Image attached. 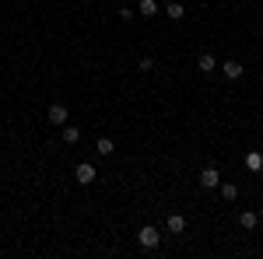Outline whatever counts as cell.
I'll use <instances>...</instances> for the list:
<instances>
[{
  "mask_svg": "<svg viewBox=\"0 0 263 259\" xmlns=\"http://www.w3.org/2000/svg\"><path fill=\"white\" fill-rule=\"evenodd\" d=\"M74 179L81 182V186H91V182H95V165H91V161H81V165L74 168Z\"/></svg>",
  "mask_w": 263,
  "mask_h": 259,
  "instance_id": "obj_3",
  "label": "cell"
},
{
  "mask_svg": "<svg viewBox=\"0 0 263 259\" xmlns=\"http://www.w3.org/2000/svg\"><path fill=\"white\" fill-rule=\"evenodd\" d=\"M246 168H249V172H260L263 168V154L260 151H249V154H246Z\"/></svg>",
  "mask_w": 263,
  "mask_h": 259,
  "instance_id": "obj_10",
  "label": "cell"
},
{
  "mask_svg": "<svg viewBox=\"0 0 263 259\" xmlns=\"http://www.w3.org/2000/svg\"><path fill=\"white\" fill-rule=\"evenodd\" d=\"M165 228H168L172 235H182V231H186V217H182V214H168V221H165Z\"/></svg>",
  "mask_w": 263,
  "mask_h": 259,
  "instance_id": "obj_6",
  "label": "cell"
},
{
  "mask_svg": "<svg viewBox=\"0 0 263 259\" xmlns=\"http://www.w3.org/2000/svg\"><path fill=\"white\" fill-rule=\"evenodd\" d=\"M260 217H263V210H260Z\"/></svg>",
  "mask_w": 263,
  "mask_h": 259,
  "instance_id": "obj_16",
  "label": "cell"
},
{
  "mask_svg": "<svg viewBox=\"0 0 263 259\" xmlns=\"http://www.w3.org/2000/svg\"><path fill=\"white\" fill-rule=\"evenodd\" d=\"M49 123H57V126H67V105H49Z\"/></svg>",
  "mask_w": 263,
  "mask_h": 259,
  "instance_id": "obj_5",
  "label": "cell"
},
{
  "mask_svg": "<svg viewBox=\"0 0 263 259\" xmlns=\"http://www.w3.org/2000/svg\"><path fill=\"white\" fill-rule=\"evenodd\" d=\"M137 11H141L144 18H155L162 7H158V0H141V4H137Z\"/></svg>",
  "mask_w": 263,
  "mask_h": 259,
  "instance_id": "obj_8",
  "label": "cell"
},
{
  "mask_svg": "<svg viewBox=\"0 0 263 259\" xmlns=\"http://www.w3.org/2000/svg\"><path fill=\"white\" fill-rule=\"evenodd\" d=\"M239 224H242V231H253V228L260 224V214H253V210H246L242 217H239Z\"/></svg>",
  "mask_w": 263,
  "mask_h": 259,
  "instance_id": "obj_11",
  "label": "cell"
},
{
  "mask_svg": "<svg viewBox=\"0 0 263 259\" xmlns=\"http://www.w3.org/2000/svg\"><path fill=\"white\" fill-rule=\"evenodd\" d=\"M81 140V130L78 126H63V144H78Z\"/></svg>",
  "mask_w": 263,
  "mask_h": 259,
  "instance_id": "obj_13",
  "label": "cell"
},
{
  "mask_svg": "<svg viewBox=\"0 0 263 259\" xmlns=\"http://www.w3.org/2000/svg\"><path fill=\"white\" fill-rule=\"evenodd\" d=\"M137 70H141V74H151V70H155V60H151V56H144V60L137 63Z\"/></svg>",
  "mask_w": 263,
  "mask_h": 259,
  "instance_id": "obj_15",
  "label": "cell"
},
{
  "mask_svg": "<svg viewBox=\"0 0 263 259\" xmlns=\"http://www.w3.org/2000/svg\"><path fill=\"white\" fill-rule=\"evenodd\" d=\"M137 242H141L144 249H155V245L162 242V235H158V228H155V224H144L141 231H137Z\"/></svg>",
  "mask_w": 263,
  "mask_h": 259,
  "instance_id": "obj_1",
  "label": "cell"
},
{
  "mask_svg": "<svg viewBox=\"0 0 263 259\" xmlns=\"http://www.w3.org/2000/svg\"><path fill=\"white\" fill-rule=\"evenodd\" d=\"M221 74H224L228 81H239V77L246 74V67H242L239 60H228V63H221Z\"/></svg>",
  "mask_w": 263,
  "mask_h": 259,
  "instance_id": "obj_4",
  "label": "cell"
},
{
  "mask_svg": "<svg viewBox=\"0 0 263 259\" xmlns=\"http://www.w3.org/2000/svg\"><path fill=\"white\" fill-rule=\"evenodd\" d=\"M197 67H200L203 74H214V70H218V67H221V63L214 60V56H211V53H203L200 60H197Z\"/></svg>",
  "mask_w": 263,
  "mask_h": 259,
  "instance_id": "obj_7",
  "label": "cell"
},
{
  "mask_svg": "<svg viewBox=\"0 0 263 259\" xmlns=\"http://www.w3.org/2000/svg\"><path fill=\"white\" fill-rule=\"evenodd\" d=\"M221 196L224 200H235V196H239V186H235V182H221Z\"/></svg>",
  "mask_w": 263,
  "mask_h": 259,
  "instance_id": "obj_14",
  "label": "cell"
},
{
  "mask_svg": "<svg viewBox=\"0 0 263 259\" xmlns=\"http://www.w3.org/2000/svg\"><path fill=\"white\" fill-rule=\"evenodd\" d=\"M200 186L203 189H218V186H221V172H218L214 165H207V168L200 172Z\"/></svg>",
  "mask_w": 263,
  "mask_h": 259,
  "instance_id": "obj_2",
  "label": "cell"
},
{
  "mask_svg": "<svg viewBox=\"0 0 263 259\" xmlns=\"http://www.w3.org/2000/svg\"><path fill=\"white\" fill-rule=\"evenodd\" d=\"M165 14H168V18H172V21H182V14H186V7H182L179 0H172V4L165 7Z\"/></svg>",
  "mask_w": 263,
  "mask_h": 259,
  "instance_id": "obj_12",
  "label": "cell"
},
{
  "mask_svg": "<svg viewBox=\"0 0 263 259\" xmlns=\"http://www.w3.org/2000/svg\"><path fill=\"white\" fill-rule=\"evenodd\" d=\"M95 151H99L102 158H109V154L116 151V144H112V137H99V144H95Z\"/></svg>",
  "mask_w": 263,
  "mask_h": 259,
  "instance_id": "obj_9",
  "label": "cell"
}]
</instances>
